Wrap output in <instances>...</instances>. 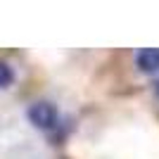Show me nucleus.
I'll return each mask as SVG.
<instances>
[{"label": "nucleus", "mask_w": 159, "mask_h": 159, "mask_svg": "<svg viewBox=\"0 0 159 159\" xmlns=\"http://www.w3.org/2000/svg\"><path fill=\"white\" fill-rule=\"evenodd\" d=\"M135 64L145 74H157L159 71V48H143L135 55Z\"/></svg>", "instance_id": "obj_2"}, {"label": "nucleus", "mask_w": 159, "mask_h": 159, "mask_svg": "<svg viewBox=\"0 0 159 159\" xmlns=\"http://www.w3.org/2000/svg\"><path fill=\"white\" fill-rule=\"evenodd\" d=\"M29 121H31L36 128H43V131H52L60 121V114H57V107L52 102H36V105L29 107Z\"/></svg>", "instance_id": "obj_1"}, {"label": "nucleus", "mask_w": 159, "mask_h": 159, "mask_svg": "<svg viewBox=\"0 0 159 159\" xmlns=\"http://www.w3.org/2000/svg\"><path fill=\"white\" fill-rule=\"evenodd\" d=\"M12 81H14V71H12V66L7 64V62H0V88L12 86Z\"/></svg>", "instance_id": "obj_3"}]
</instances>
